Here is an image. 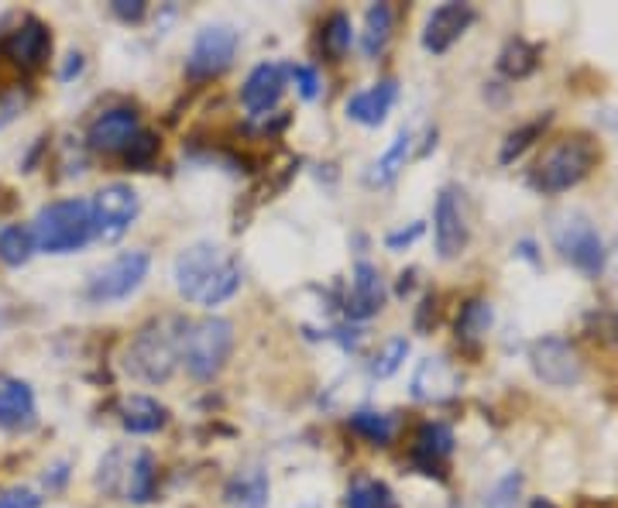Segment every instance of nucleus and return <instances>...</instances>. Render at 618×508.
Instances as JSON below:
<instances>
[{
  "instance_id": "obj_1",
  "label": "nucleus",
  "mask_w": 618,
  "mask_h": 508,
  "mask_svg": "<svg viewBox=\"0 0 618 508\" xmlns=\"http://www.w3.org/2000/svg\"><path fill=\"white\" fill-rule=\"evenodd\" d=\"M173 278H176V292L186 302L217 309L238 296L244 281V268L228 247H220L213 241H200L176 254Z\"/></svg>"
},
{
  "instance_id": "obj_2",
  "label": "nucleus",
  "mask_w": 618,
  "mask_h": 508,
  "mask_svg": "<svg viewBox=\"0 0 618 508\" xmlns=\"http://www.w3.org/2000/svg\"><path fill=\"white\" fill-rule=\"evenodd\" d=\"M186 327H189V320H183V317L148 320L128 344V354H124L128 375L145 382V385H165L183 364Z\"/></svg>"
},
{
  "instance_id": "obj_3",
  "label": "nucleus",
  "mask_w": 618,
  "mask_h": 508,
  "mask_svg": "<svg viewBox=\"0 0 618 508\" xmlns=\"http://www.w3.org/2000/svg\"><path fill=\"white\" fill-rule=\"evenodd\" d=\"M598 158H602V148L595 145L592 134H567V137H560L553 148H547L543 158L532 165L529 183H532V189L547 192V196L567 192L595 173Z\"/></svg>"
},
{
  "instance_id": "obj_4",
  "label": "nucleus",
  "mask_w": 618,
  "mask_h": 508,
  "mask_svg": "<svg viewBox=\"0 0 618 508\" xmlns=\"http://www.w3.org/2000/svg\"><path fill=\"white\" fill-rule=\"evenodd\" d=\"M158 467L148 450L137 446H114L97 467V488L110 498L148 505L155 498Z\"/></svg>"
},
{
  "instance_id": "obj_5",
  "label": "nucleus",
  "mask_w": 618,
  "mask_h": 508,
  "mask_svg": "<svg viewBox=\"0 0 618 508\" xmlns=\"http://www.w3.org/2000/svg\"><path fill=\"white\" fill-rule=\"evenodd\" d=\"M35 247L45 254H73L93 241V220H90V200H55L38 210L32 228Z\"/></svg>"
},
{
  "instance_id": "obj_6",
  "label": "nucleus",
  "mask_w": 618,
  "mask_h": 508,
  "mask_svg": "<svg viewBox=\"0 0 618 508\" xmlns=\"http://www.w3.org/2000/svg\"><path fill=\"white\" fill-rule=\"evenodd\" d=\"M234 351V323L223 317L189 320L183 336V364L196 382H213Z\"/></svg>"
},
{
  "instance_id": "obj_7",
  "label": "nucleus",
  "mask_w": 618,
  "mask_h": 508,
  "mask_svg": "<svg viewBox=\"0 0 618 508\" xmlns=\"http://www.w3.org/2000/svg\"><path fill=\"white\" fill-rule=\"evenodd\" d=\"M550 238L564 262H571L584 275H602L608 251L602 234L595 231V223L584 213H556L550 223Z\"/></svg>"
},
{
  "instance_id": "obj_8",
  "label": "nucleus",
  "mask_w": 618,
  "mask_h": 508,
  "mask_svg": "<svg viewBox=\"0 0 618 508\" xmlns=\"http://www.w3.org/2000/svg\"><path fill=\"white\" fill-rule=\"evenodd\" d=\"M152 254L148 251H121L118 258H110L103 268H97L87 278V299L103 306V302H121L131 292L142 289V281L148 278Z\"/></svg>"
},
{
  "instance_id": "obj_9",
  "label": "nucleus",
  "mask_w": 618,
  "mask_h": 508,
  "mask_svg": "<svg viewBox=\"0 0 618 508\" xmlns=\"http://www.w3.org/2000/svg\"><path fill=\"white\" fill-rule=\"evenodd\" d=\"M142 213V196L128 183H110L90 200V220H93V238L110 244L124 238V231Z\"/></svg>"
},
{
  "instance_id": "obj_10",
  "label": "nucleus",
  "mask_w": 618,
  "mask_h": 508,
  "mask_svg": "<svg viewBox=\"0 0 618 508\" xmlns=\"http://www.w3.org/2000/svg\"><path fill=\"white\" fill-rule=\"evenodd\" d=\"M238 32L231 24H207L196 32L189 59H186V76L189 79H213L220 73H228L234 55H238Z\"/></svg>"
},
{
  "instance_id": "obj_11",
  "label": "nucleus",
  "mask_w": 618,
  "mask_h": 508,
  "mask_svg": "<svg viewBox=\"0 0 618 508\" xmlns=\"http://www.w3.org/2000/svg\"><path fill=\"white\" fill-rule=\"evenodd\" d=\"M433 241H437V254L443 262H454L464 254V247L471 241V223H467V203H464L461 186L440 189L437 210H433Z\"/></svg>"
},
{
  "instance_id": "obj_12",
  "label": "nucleus",
  "mask_w": 618,
  "mask_h": 508,
  "mask_svg": "<svg viewBox=\"0 0 618 508\" xmlns=\"http://www.w3.org/2000/svg\"><path fill=\"white\" fill-rule=\"evenodd\" d=\"M529 368L550 388H571L584 378V364L564 336H540V341H532Z\"/></svg>"
},
{
  "instance_id": "obj_13",
  "label": "nucleus",
  "mask_w": 618,
  "mask_h": 508,
  "mask_svg": "<svg viewBox=\"0 0 618 508\" xmlns=\"http://www.w3.org/2000/svg\"><path fill=\"white\" fill-rule=\"evenodd\" d=\"M142 134V121L131 107H110L103 114L90 124L87 131V145L93 152H103V155H124L134 137Z\"/></svg>"
},
{
  "instance_id": "obj_14",
  "label": "nucleus",
  "mask_w": 618,
  "mask_h": 508,
  "mask_svg": "<svg viewBox=\"0 0 618 508\" xmlns=\"http://www.w3.org/2000/svg\"><path fill=\"white\" fill-rule=\"evenodd\" d=\"M477 21V11L471 4H461V0H451V4H440L437 11H430L427 24H423V48L433 55L451 52L454 42L464 38L467 27Z\"/></svg>"
},
{
  "instance_id": "obj_15",
  "label": "nucleus",
  "mask_w": 618,
  "mask_h": 508,
  "mask_svg": "<svg viewBox=\"0 0 618 508\" xmlns=\"http://www.w3.org/2000/svg\"><path fill=\"white\" fill-rule=\"evenodd\" d=\"M385 299H388V289H385L382 272L372 262H357L351 275V289L344 296V317L357 323L372 320L385 309Z\"/></svg>"
},
{
  "instance_id": "obj_16",
  "label": "nucleus",
  "mask_w": 618,
  "mask_h": 508,
  "mask_svg": "<svg viewBox=\"0 0 618 508\" xmlns=\"http://www.w3.org/2000/svg\"><path fill=\"white\" fill-rule=\"evenodd\" d=\"M52 52V32L38 18H24L4 42V55L24 73H35L48 63Z\"/></svg>"
},
{
  "instance_id": "obj_17",
  "label": "nucleus",
  "mask_w": 618,
  "mask_h": 508,
  "mask_svg": "<svg viewBox=\"0 0 618 508\" xmlns=\"http://www.w3.org/2000/svg\"><path fill=\"white\" fill-rule=\"evenodd\" d=\"M454 454V430L446 422H423L412 437V464L423 474H446V461Z\"/></svg>"
},
{
  "instance_id": "obj_18",
  "label": "nucleus",
  "mask_w": 618,
  "mask_h": 508,
  "mask_svg": "<svg viewBox=\"0 0 618 508\" xmlns=\"http://www.w3.org/2000/svg\"><path fill=\"white\" fill-rule=\"evenodd\" d=\"M286 93V69L278 66V63H262L251 69V76L244 79V87H241V103L247 114H268V110L283 100Z\"/></svg>"
},
{
  "instance_id": "obj_19",
  "label": "nucleus",
  "mask_w": 618,
  "mask_h": 508,
  "mask_svg": "<svg viewBox=\"0 0 618 508\" xmlns=\"http://www.w3.org/2000/svg\"><path fill=\"white\" fill-rule=\"evenodd\" d=\"M35 391L27 382L0 375V430H27L35 427Z\"/></svg>"
},
{
  "instance_id": "obj_20",
  "label": "nucleus",
  "mask_w": 618,
  "mask_h": 508,
  "mask_svg": "<svg viewBox=\"0 0 618 508\" xmlns=\"http://www.w3.org/2000/svg\"><path fill=\"white\" fill-rule=\"evenodd\" d=\"M396 100H399V82L396 79H378L368 90H361L347 100V118L364 124V128H378V124H385L388 110L396 107Z\"/></svg>"
},
{
  "instance_id": "obj_21",
  "label": "nucleus",
  "mask_w": 618,
  "mask_h": 508,
  "mask_svg": "<svg viewBox=\"0 0 618 508\" xmlns=\"http://www.w3.org/2000/svg\"><path fill=\"white\" fill-rule=\"evenodd\" d=\"M268 495H272L268 471L258 464L238 471L228 482V488H223V501L231 508H268Z\"/></svg>"
},
{
  "instance_id": "obj_22",
  "label": "nucleus",
  "mask_w": 618,
  "mask_h": 508,
  "mask_svg": "<svg viewBox=\"0 0 618 508\" xmlns=\"http://www.w3.org/2000/svg\"><path fill=\"white\" fill-rule=\"evenodd\" d=\"M454 391H457V375H454V368L443 357H427L416 368L412 395H416L419 402H443L446 395H454Z\"/></svg>"
},
{
  "instance_id": "obj_23",
  "label": "nucleus",
  "mask_w": 618,
  "mask_h": 508,
  "mask_svg": "<svg viewBox=\"0 0 618 508\" xmlns=\"http://www.w3.org/2000/svg\"><path fill=\"white\" fill-rule=\"evenodd\" d=\"M168 422V409L152 399V395H128L121 402V427L134 437H148L158 433Z\"/></svg>"
},
{
  "instance_id": "obj_24",
  "label": "nucleus",
  "mask_w": 618,
  "mask_h": 508,
  "mask_svg": "<svg viewBox=\"0 0 618 508\" xmlns=\"http://www.w3.org/2000/svg\"><path fill=\"white\" fill-rule=\"evenodd\" d=\"M492 320H495V309L488 299H467L457 317V341L464 347H477L485 341V333L492 330Z\"/></svg>"
},
{
  "instance_id": "obj_25",
  "label": "nucleus",
  "mask_w": 618,
  "mask_h": 508,
  "mask_svg": "<svg viewBox=\"0 0 618 508\" xmlns=\"http://www.w3.org/2000/svg\"><path fill=\"white\" fill-rule=\"evenodd\" d=\"M409 152H412V131H399L396 141L385 148V155L372 165L368 186H391V183H396L399 173L406 168V162H409Z\"/></svg>"
},
{
  "instance_id": "obj_26",
  "label": "nucleus",
  "mask_w": 618,
  "mask_h": 508,
  "mask_svg": "<svg viewBox=\"0 0 618 508\" xmlns=\"http://www.w3.org/2000/svg\"><path fill=\"white\" fill-rule=\"evenodd\" d=\"M540 55H543L540 45H532L526 38H512L498 55V73L509 79H526L540 69Z\"/></svg>"
},
{
  "instance_id": "obj_27",
  "label": "nucleus",
  "mask_w": 618,
  "mask_h": 508,
  "mask_svg": "<svg viewBox=\"0 0 618 508\" xmlns=\"http://www.w3.org/2000/svg\"><path fill=\"white\" fill-rule=\"evenodd\" d=\"M391 21H396V14H391V4H372L368 11H364L361 52L368 55V59H378V55L385 52V45L391 38Z\"/></svg>"
},
{
  "instance_id": "obj_28",
  "label": "nucleus",
  "mask_w": 618,
  "mask_h": 508,
  "mask_svg": "<svg viewBox=\"0 0 618 508\" xmlns=\"http://www.w3.org/2000/svg\"><path fill=\"white\" fill-rule=\"evenodd\" d=\"M320 45H323V52L330 55L333 63H341L344 55L351 52V45H354V27H351V18H347L344 11H333V14L323 21V27H320Z\"/></svg>"
},
{
  "instance_id": "obj_29",
  "label": "nucleus",
  "mask_w": 618,
  "mask_h": 508,
  "mask_svg": "<svg viewBox=\"0 0 618 508\" xmlns=\"http://www.w3.org/2000/svg\"><path fill=\"white\" fill-rule=\"evenodd\" d=\"M35 238L27 228H21V223H11V228L0 231V262H4L8 268H21L32 262L35 254Z\"/></svg>"
},
{
  "instance_id": "obj_30",
  "label": "nucleus",
  "mask_w": 618,
  "mask_h": 508,
  "mask_svg": "<svg viewBox=\"0 0 618 508\" xmlns=\"http://www.w3.org/2000/svg\"><path fill=\"white\" fill-rule=\"evenodd\" d=\"M347 427H351L357 437H364L368 443H375V446H388L391 437H396V419L385 416V412H372V409L354 412V416L347 419Z\"/></svg>"
},
{
  "instance_id": "obj_31",
  "label": "nucleus",
  "mask_w": 618,
  "mask_h": 508,
  "mask_svg": "<svg viewBox=\"0 0 618 508\" xmlns=\"http://www.w3.org/2000/svg\"><path fill=\"white\" fill-rule=\"evenodd\" d=\"M550 121H553V114H543V118H537V121H529V124H522V128H516V131L505 134L501 152H498V162H501V165H512L526 148H532V141L543 137V131L550 128Z\"/></svg>"
},
{
  "instance_id": "obj_32",
  "label": "nucleus",
  "mask_w": 618,
  "mask_h": 508,
  "mask_svg": "<svg viewBox=\"0 0 618 508\" xmlns=\"http://www.w3.org/2000/svg\"><path fill=\"white\" fill-rule=\"evenodd\" d=\"M347 508H399L396 498H391L388 485L382 482H354L347 488Z\"/></svg>"
},
{
  "instance_id": "obj_33",
  "label": "nucleus",
  "mask_w": 618,
  "mask_h": 508,
  "mask_svg": "<svg viewBox=\"0 0 618 508\" xmlns=\"http://www.w3.org/2000/svg\"><path fill=\"white\" fill-rule=\"evenodd\" d=\"M522 485H526V477L519 471H509L495 482L482 508H522Z\"/></svg>"
},
{
  "instance_id": "obj_34",
  "label": "nucleus",
  "mask_w": 618,
  "mask_h": 508,
  "mask_svg": "<svg viewBox=\"0 0 618 508\" xmlns=\"http://www.w3.org/2000/svg\"><path fill=\"white\" fill-rule=\"evenodd\" d=\"M406 357H409V341H406V336H391V341H385V347L375 354L372 375L375 378H391V375L402 368Z\"/></svg>"
},
{
  "instance_id": "obj_35",
  "label": "nucleus",
  "mask_w": 618,
  "mask_h": 508,
  "mask_svg": "<svg viewBox=\"0 0 618 508\" xmlns=\"http://www.w3.org/2000/svg\"><path fill=\"white\" fill-rule=\"evenodd\" d=\"M155 155H158V137L152 134V131H142L134 137V145L124 152V158H128V165L131 168H148L152 162H155Z\"/></svg>"
},
{
  "instance_id": "obj_36",
  "label": "nucleus",
  "mask_w": 618,
  "mask_h": 508,
  "mask_svg": "<svg viewBox=\"0 0 618 508\" xmlns=\"http://www.w3.org/2000/svg\"><path fill=\"white\" fill-rule=\"evenodd\" d=\"M293 79L302 100H317L320 97V76L313 66H293Z\"/></svg>"
},
{
  "instance_id": "obj_37",
  "label": "nucleus",
  "mask_w": 618,
  "mask_h": 508,
  "mask_svg": "<svg viewBox=\"0 0 618 508\" xmlns=\"http://www.w3.org/2000/svg\"><path fill=\"white\" fill-rule=\"evenodd\" d=\"M110 11H114L124 24H137L148 14V4H145V0H114Z\"/></svg>"
},
{
  "instance_id": "obj_38",
  "label": "nucleus",
  "mask_w": 618,
  "mask_h": 508,
  "mask_svg": "<svg viewBox=\"0 0 618 508\" xmlns=\"http://www.w3.org/2000/svg\"><path fill=\"white\" fill-rule=\"evenodd\" d=\"M0 508H42V498L27 488H11L0 495Z\"/></svg>"
},
{
  "instance_id": "obj_39",
  "label": "nucleus",
  "mask_w": 618,
  "mask_h": 508,
  "mask_svg": "<svg viewBox=\"0 0 618 508\" xmlns=\"http://www.w3.org/2000/svg\"><path fill=\"white\" fill-rule=\"evenodd\" d=\"M416 238H423V223H412L409 231H396V234H388V238H385V244H388L391 251H402V247H409Z\"/></svg>"
},
{
  "instance_id": "obj_40",
  "label": "nucleus",
  "mask_w": 618,
  "mask_h": 508,
  "mask_svg": "<svg viewBox=\"0 0 618 508\" xmlns=\"http://www.w3.org/2000/svg\"><path fill=\"white\" fill-rule=\"evenodd\" d=\"M79 69H82V55H79V52H73V55H69V63H66V69H63L59 76H63V79H73Z\"/></svg>"
},
{
  "instance_id": "obj_41",
  "label": "nucleus",
  "mask_w": 618,
  "mask_h": 508,
  "mask_svg": "<svg viewBox=\"0 0 618 508\" xmlns=\"http://www.w3.org/2000/svg\"><path fill=\"white\" fill-rule=\"evenodd\" d=\"M532 508H553L550 501H532Z\"/></svg>"
}]
</instances>
